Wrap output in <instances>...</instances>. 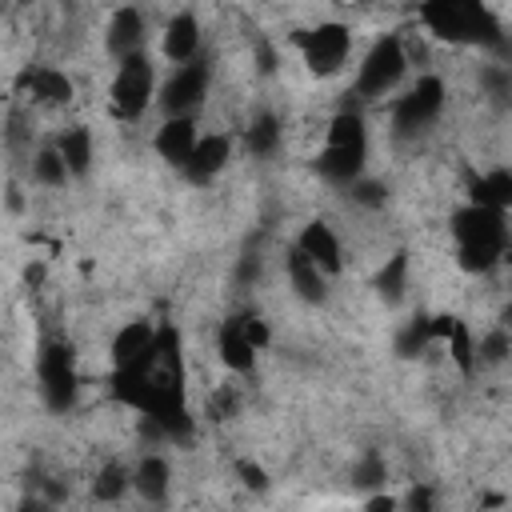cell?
I'll return each instance as SVG.
<instances>
[{
	"mask_svg": "<svg viewBox=\"0 0 512 512\" xmlns=\"http://www.w3.org/2000/svg\"><path fill=\"white\" fill-rule=\"evenodd\" d=\"M256 64H260V72H276V52H272V44L264 36L256 40Z\"/></svg>",
	"mask_w": 512,
	"mask_h": 512,
	"instance_id": "f35d334b",
	"label": "cell"
},
{
	"mask_svg": "<svg viewBox=\"0 0 512 512\" xmlns=\"http://www.w3.org/2000/svg\"><path fill=\"white\" fill-rule=\"evenodd\" d=\"M400 512H436V492L432 484H412L400 500Z\"/></svg>",
	"mask_w": 512,
	"mask_h": 512,
	"instance_id": "836d02e7",
	"label": "cell"
},
{
	"mask_svg": "<svg viewBox=\"0 0 512 512\" xmlns=\"http://www.w3.org/2000/svg\"><path fill=\"white\" fill-rule=\"evenodd\" d=\"M468 192H472V204L492 208V212H508L512 208V172L508 168H492V172L476 176L468 184Z\"/></svg>",
	"mask_w": 512,
	"mask_h": 512,
	"instance_id": "d6986e66",
	"label": "cell"
},
{
	"mask_svg": "<svg viewBox=\"0 0 512 512\" xmlns=\"http://www.w3.org/2000/svg\"><path fill=\"white\" fill-rule=\"evenodd\" d=\"M416 16H420V24H424L436 40H448V44H476V48L512 56L508 32H504L500 20L492 16V8L480 4V0H428V4L416 8Z\"/></svg>",
	"mask_w": 512,
	"mask_h": 512,
	"instance_id": "6da1fadb",
	"label": "cell"
},
{
	"mask_svg": "<svg viewBox=\"0 0 512 512\" xmlns=\"http://www.w3.org/2000/svg\"><path fill=\"white\" fill-rule=\"evenodd\" d=\"M480 88H484V96H492V104H512V68L508 64H484Z\"/></svg>",
	"mask_w": 512,
	"mask_h": 512,
	"instance_id": "4dcf8cb0",
	"label": "cell"
},
{
	"mask_svg": "<svg viewBox=\"0 0 512 512\" xmlns=\"http://www.w3.org/2000/svg\"><path fill=\"white\" fill-rule=\"evenodd\" d=\"M160 52H164L176 68H180V64L200 60V20H196L192 12H176V16L164 24Z\"/></svg>",
	"mask_w": 512,
	"mask_h": 512,
	"instance_id": "7c38bea8",
	"label": "cell"
},
{
	"mask_svg": "<svg viewBox=\"0 0 512 512\" xmlns=\"http://www.w3.org/2000/svg\"><path fill=\"white\" fill-rule=\"evenodd\" d=\"M312 76H336L352 52V28L340 20H324L316 28H304L292 36Z\"/></svg>",
	"mask_w": 512,
	"mask_h": 512,
	"instance_id": "8992f818",
	"label": "cell"
},
{
	"mask_svg": "<svg viewBox=\"0 0 512 512\" xmlns=\"http://www.w3.org/2000/svg\"><path fill=\"white\" fill-rule=\"evenodd\" d=\"M240 324H244V336H248V344H252L256 352H264V348L272 344L268 320H260V316H240Z\"/></svg>",
	"mask_w": 512,
	"mask_h": 512,
	"instance_id": "d590c367",
	"label": "cell"
},
{
	"mask_svg": "<svg viewBox=\"0 0 512 512\" xmlns=\"http://www.w3.org/2000/svg\"><path fill=\"white\" fill-rule=\"evenodd\" d=\"M216 356H220V364H224L228 372H236V376H248V372L256 368V348L248 344L240 316H232V320H224V324H220Z\"/></svg>",
	"mask_w": 512,
	"mask_h": 512,
	"instance_id": "9a60e30c",
	"label": "cell"
},
{
	"mask_svg": "<svg viewBox=\"0 0 512 512\" xmlns=\"http://www.w3.org/2000/svg\"><path fill=\"white\" fill-rule=\"evenodd\" d=\"M404 288H408V252L396 248L384 260V268L376 272V292L384 296V304H400L404 300Z\"/></svg>",
	"mask_w": 512,
	"mask_h": 512,
	"instance_id": "603a6c76",
	"label": "cell"
},
{
	"mask_svg": "<svg viewBox=\"0 0 512 512\" xmlns=\"http://www.w3.org/2000/svg\"><path fill=\"white\" fill-rule=\"evenodd\" d=\"M296 248H300L312 264H320V272H324V276H336V272L344 268L340 236H336V232H332V224H324V220H308V224L300 228V236H296Z\"/></svg>",
	"mask_w": 512,
	"mask_h": 512,
	"instance_id": "9c48e42d",
	"label": "cell"
},
{
	"mask_svg": "<svg viewBox=\"0 0 512 512\" xmlns=\"http://www.w3.org/2000/svg\"><path fill=\"white\" fill-rule=\"evenodd\" d=\"M364 512H400V500L388 496V492H372V496L364 500Z\"/></svg>",
	"mask_w": 512,
	"mask_h": 512,
	"instance_id": "74e56055",
	"label": "cell"
},
{
	"mask_svg": "<svg viewBox=\"0 0 512 512\" xmlns=\"http://www.w3.org/2000/svg\"><path fill=\"white\" fill-rule=\"evenodd\" d=\"M392 348H396L400 360H412V356L428 352V348H432V316H412V320L396 332Z\"/></svg>",
	"mask_w": 512,
	"mask_h": 512,
	"instance_id": "d4e9b609",
	"label": "cell"
},
{
	"mask_svg": "<svg viewBox=\"0 0 512 512\" xmlns=\"http://www.w3.org/2000/svg\"><path fill=\"white\" fill-rule=\"evenodd\" d=\"M452 240H456V264L464 272H492L504 252H508V224H504V212H492V208H480V204H464L452 212Z\"/></svg>",
	"mask_w": 512,
	"mask_h": 512,
	"instance_id": "7a4b0ae2",
	"label": "cell"
},
{
	"mask_svg": "<svg viewBox=\"0 0 512 512\" xmlns=\"http://www.w3.org/2000/svg\"><path fill=\"white\" fill-rule=\"evenodd\" d=\"M16 512H52V504H48V500H44V496H24V500H20V508H16Z\"/></svg>",
	"mask_w": 512,
	"mask_h": 512,
	"instance_id": "b9f144b4",
	"label": "cell"
},
{
	"mask_svg": "<svg viewBox=\"0 0 512 512\" xmlns=\"http://www.w3.org/2000/svg\"><path fill=\"white\" fill-rule=\"evenodd\" d=\"M208 80H212V68L204 60H192V64H180L164 84H160V108L172 116H196V108L204 104L208 96Z\"/></svg>",
	"mask_w": 512,
	"mask_h": 512,
	"instance_id": "ba28073f",
	"label": "cell"
},
{
	"mask_svg": "<svg viewBox=\"0 0 512 512\" xmlns=\"http://www.w3.org/2000/svg\"><path fill=\"white\" fill-rule=\"evenodd\" d=\"M24 284H28V288H40V284H44V264H40V260H32V264L24 268Z\"/></svg>",
	"mask_w": 512,
	"mask_h": 512,
	"instance_id": "60d3db41",
	"label": "cell"
},
{
	"mask_svg": "<svg viewBox=\"0 0 512 512\" xmlns=\"http://www.w3.org/2000/svg\"><path fill=\"white\" fill-rule=\"evenodd\" d=\"M364 156H368V152L324 148V152L316 156V172H320L328 184H344V188H352V184L360 180V172H364Z\"/></svg>",
	"mask_w": 512,
	"mask_h": 512,
	"instance_id": "ffe728a7",
	"label": "cell"
},
{
	"mask_svg": "<svg viewBox=\"0 0 512 512\" xmlns=\"http://www.w3.org/2000/svg\"><path fill=\"white\" fill-rule=\"evenodd\" d=\"M44 500L56 508L60 500H68V484H60V480H44Z\"/></svg>",
	"mask_w": 512,
	"mask_h": 512,
	"instance_id": "ab89813d",
	"label": "cell"
},
{
	"mask_svg": "<svg viewBox=\"0 0 512 512\" xmlns=\"http://www.w3.org/2000/svg\"><path fill=\"white\" fill-rule=\"evenodd\" d=\"M236 476H240V484H244L248 492H268V488H272L268 472H264L256 460H236Z\"/></svg>",
	"mask_w": 512,
	"mask_h": 512,
	"instance_id": "e575fe53",
	"label": "cell"
},
{
	"mask_svg": "<svg viewBox=\"0 0 512 512\" xmlns=\"http://www.w3.org/2000/svg\"><path fill=\"white\" fill-rule=\"evenodd\" d=\"M444 344H448L452 364H456L464 376H472V372H476V344H472V332H468L464 320H456V328H452V336H448Z\"/></svg>",
	"mask_w": 512,
	"mask_h": 512,
	"instance_id": "f546056e",
	"label": "cell"
},
{
	"mask_svg": "<svg viewBox=\"0 0 512 512\" xmlns=\"http://www.w3.org/2000/svg\"><path fill=\"white\" fill-rule=\"evenodd\" d=\"M512 356V336H508V328L500 324V328H492L488 336H480V344H476V368H492V364H504Z\"/></svg>",
	"mask_w": 512,
	"mask_h": 512,
	"instance_id": "83f0119b",
	"label": "cell"
},
{
	"mask_svg": "<svg viewBox=\"0 0 512 512\" xmlns=\"http://www.w3.org/2000/svg\"><path fill=\"white\" fill-rule=\"evenodd\" d=\"M56 148H60V156H64V164H68V172L72 176H88V168H92V132L84 128V124H76V128H68L60 140H56Z\"/></svg>",
	"mask_w": 512,
	"mask_h": 512,
	"instance_id": "7402d4cb",
	"label": "cell"
},
{
	"mask_svg": "<svg viewBox=\"0 0 512 512\" xmlns=\"http://www.w3.org/2000/svg\"><path fill=\"white\" fill-rule=\"evenodd\" d=\"M384 480H388V464H384L380 452H364V456L352 464V484H356V488L384 492Z\"/></svg>",
	"mask_w": 512,
	"mask_h": 512,
	"instance_id": "f1b7e54d",
	"label": "cell"
},
{
	"mask_svg": "<svg viewBox=\"0 0 512 512\" xmlns=\"http://www.w3.org/2000/svg\"><path fill=\"white\" fill-rule=\"evenodd\" d=\"M244 144H248L252 156H272L276 144H280V120L272 112H256L248 132H244Z\"/></svg>",
	"mask_w": 512,
	"mask_h": 512,
	"instance_id": "484cf974",
	"label": "cell"
},
{
	"mask_svg": "<svg viewBox=\"0 0 512 512\" xmlns=\"http://www.w3.org/2000/svg\"><path fill=\"white\" fill-rule=\"evenodd\" d=\"M284 268H288V284L296 288V296L304 304H324L328 300V276L320 272V264H312L300 248H292L284 256Z\"/></svg>",
	"mask_w": 512,
	"mask_h": 512,
	"instance_id": "e0dca14e",
	"label": "cell"
},
{
	"mask_svg": "<svg viewBox=\"0 0 512 512\" xmlns=\"http://www.w3.org/2000/svg\"><path fill=\"white\" fill-rule=\"evenodd\" d=\"M20 204H24V200H20V188L8 184V212H20Z\"/></svg>",
	"mask_w": 512,
	"mask_h": 512,
	"instance_id": "7bdbcfd3",
	"label": "cell"
},
{
	"mask_svg": "<svg viewBox=\"0 0 512 512\" xmlns=\"http://www.w3.org/2000/svg\"><path fill=\"white\" fill-rule=\"evenodd\" d=\"M36 376H40L44 404L52 412H68L76 404L80 376H76V352H72L68 340H44L40 344V352H36Z\"/></svg>",
	"mask_w": 512,
	"mask_h": 512,
	"instance_id": "5b68a950",
	"label": "cell"
},
{
	"mask_svg": "<svg viewBox=\"0 0 512 512\" xmlns=\"http://www.w3.org/2000/svg\"><path fill=\"white\" fill-rule=\"evenodd\" d=\"M20 88H28L32 100H40V104H68L72 100V80L60 68H48V64L28 68L20 76Z\"/></svg>",
	"mask_w": 512,
	"mask_h": 512,
	"instance_id": "ac0fdd59",
	"label": "cell"
},
{
	"mask_svg": "<svg viewBox=\"0 0 512 512\" xmlns=\"http://www.w3.org/2000/svg\"><path fill=\"white\" fill-rule=\"evenodd\" d=\"M408 60H412V56H408V48H404V40H400L396 32L380 36V40L364 52V60H360L356 96H360V100H380V96H388V92L404 80Z\"/></svg>",
	"mask_w": 512,
	"mask_h": 512,
	"instance_id": "3957f363",
	"label": "cell"
},
{
	"mask_svg": "<svg viewBox=\"0 0 512 512\" xmlns=\"http://www.w3.org/2000/svg\"><path fill=\"white\" fill-rule=\"evenodd\" d=\"M444 80L440 76H420L396 104H392V128L396 136H416L424 128L436 124V116L444 112Z\"/></svg>",
	"mask_w": 512,
	"mask_h": 512,
	"instance_id": "52a82bcc",
	"label": "cell"
},
{
	"mask_svg": "<svg viewBox=\"0 0 512 512\" xmlns=\"http://www.w3.org/2000/svg\"><path fill=\"white\" fill-rule=\"evenodd\" d=\"M504 328H512V300H508V308H504Z\"/></svg>",
	"mask_w": 512,
	"mask_h": 512,
	"instance_id": "ee69618b",
	"label": "cell"
},
{
	"mask_svg": "<svg viewBox=\"0 0 512 512\" xmlns=\"http://www.w3.org/2000/svg\"><path fill=\"white\" fill-rule=\"evenodd\" d=\"M104 44H108V56H116V60L144 52V12L140 8H116L108 20Z\"/></svg>",
	"mask_w": 512,
	"mask_h": 512,
	"instance_id": "5bb4252c",
	"label": "cell"
},
{
	"mask_svg": "<svg viewBox=\"0 0 512 512\" xmlns=\"http://www.w3.org/2000/svg\"><path fill=\"white\" fill-rule=\"evenodd\" d=\"M132 488H136L140 500L164 504L168 500V488H172V464H168V456H160V452L140 456V464L132 468Z\"/></svg>",
	"mask_w": 512,
	"mask_h": 512,
	"instance_id": "2e32d148",
	"label": "cell"
},
{
	"mask_svg": "<svg viewBox=\"0 0 512 512\" xmlns=\"http://www.w3.org/2000/svg\"><path fill=\"white\" fill-rule=\"evenodd\" d=\"M352 200L356 204H364V208H384V200H388V188L380 184V180H356L352 184Z\"/></svg>",
	"mask_w": 512,
	"mask_h": 512,
	"instance_id": "d6a6232c",
	"label": "cell"
},
{
	"mask_svg": "<svg viewBox=\"0 0 512 512\" xmlns=\"http://www.w3.org/2000/svg\"><path fill=\"white\" fill-rule=\"evenodd\" d=\"M260 268H264V260H260V252H244L240 256V264H236V284H252V280H260Z\"/></svg>",
	"mask_w": 512,
	"mask_h": 512,
	"instance_id": "8d00e7d4",
	"label": "cell"
},
{
	"mask_svg": "<svg viewBox=\"0 0 512 512\" xmlns=\"http://www.w3.org/2000/svg\"><path fill=\"white\" fill-rule=\"evenodd\" d=\"M152 144H156V152H160L172 168H184L188 156H192V148L200 144V124H196V116H172V120H164V124L156 128Z\"/></svg>",
	"mask_w": 512,
	"mask_h": 512,
	"instance_id": "30bf717a",
	"label": "cell"
},
{
	"mask_svg": "<svg viewBox=\"0 0 512 512\" xmlns=\"http://www.w3.org/2000/svg\"><path fill=\"white\" fill-rule=\"evenodd\" d=\"M228 156H232V140L224 132H208V136H200V144L192 148V156H188V164L180 172L192 184H208V180H216L224 172Z\"/></svg>",
	"mask_w": 512,
	"mask_h": 512,
	"instance_id": "8fae6325",
	"label": "cell"
},
{
	"mask_svg": "<svg viewBox=\"0 0 512 512\" xmlns=\"http://www.w3.org/2000/svg\"><path fill=\"white\" fill-rule=\"evenodd\" d=\"M236 404H240L236 388H232V384H220V388L208 396V404H204V416H208V420H228V416L236 412Z\"/></svg>",
	"mask_w": 512,
	"mask_h": 512,
	"instance_id": "1f68e13d",
	"label": "cell"
},
{
	"mask_svg": "<svg viewBox=\"0 0 512 512\" xmlns=\"http://www.w3.org/2000/svg\"><path fill=\"white\" fill-rule=\"evenodd\" d=\"M128 488H132V472H128L120 460H108V464L96 468V476H92V500H100V504H116Z\"/></svg>",
	"mask_w": 512,
	"mask_h": 512,
	"instance_id": "cb8c5ba5",
	"label": "cell"
},
{
	"mask_svg": "<svg viewBox=\"0 0 512 512\" xmlns=\"http://www.w3.org/2000/svg\"><path fill=\"white\" fill-rule=\"evenodd\" d=\"M156 332H160V324H152V320H128V324L112 336V372L140 364V360L152 352Z\"/></svg>",
	"mask_w": 512,
	"mask_h": 512,
	"instance_id": "4fadbf2b",
	"label": "cell"
},
{
	"mask_svg": "<svg viewBox=\"0 0 512 512\" xmlns=\"http://www.w3.org/2000/svg\"><path fill=\"white\" fill-rule=\"evenodd\" d=\"M152 100H160V96H156V68L148 60V52H136V56L120 60L116 76H112V88H108L112 116L116 120H140Z\"/></svg>",
	"mask_w": 512,
	"mask_h": 512,
	"instance_id": "277c9868",
	"label": "cell"
},
{
	"mask_svg": "<svg viewBox=\"0 0 512 512\" xmlns=\"http://www.w3.org/2000/svg\"><path fill=\"white\" fill-rule=\"evenodd\" d=\"M32 180L44 184V188H64L72 180V172H68V164H64V156H60L56 144L52 148H40L32 156Z\"/></svg>",
	"mask_w": 512,
	"mask_h": 512,
	"instance_id": "4316f807",
	"label": "cell"
},
{
	"mask_svg": "<svg viewBox=\"0 0 512 512\" xmlns=\"http://www.w3.org/2000/svg\"><path fill=\"white\" fill-rule=\"evenodd\" d=\"M324 148H344V152H368V128L360 112H336L328 124Z\"/></svg>",
	"mask_w": 512,
	"mask_h": 512,
	"instance_id": "44dd1931",
	"label": "cell"
}]
</instances>
